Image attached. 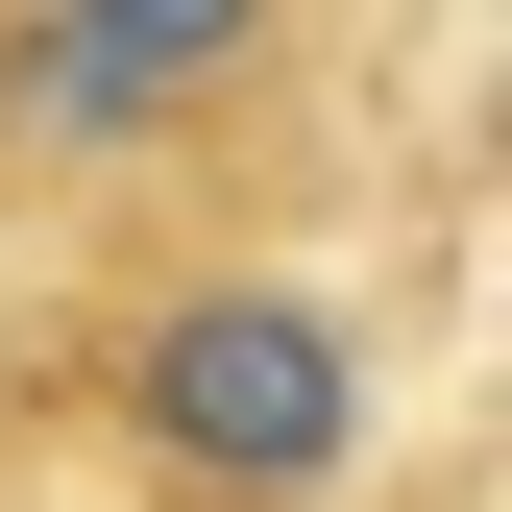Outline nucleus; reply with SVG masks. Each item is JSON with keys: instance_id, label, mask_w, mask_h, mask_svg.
I'll return each mask as SVG.
<instances>
[{"instance_id": "2", "label": "nucleus", "mask_w": 512, "mask_h": 512, "mask_svg": "<svg viewBox=\"0 0 512 512\" xmlns=\"http://www.w3.org/2000/svg\"><path fill=\"white\" fill-rule=\"evenodd\" d=\"M269 25L293 0H25V98L49 122H171V98H220Z\"/></svg>"}, {"instance_id": "1", "label": "nucleus", "mask_w": 512, "mask_h": 512, "mask_svg": "<svg viewBox=\"0 0 512 512\" xmlns=\"http://www.w3.org/2000/svg\"><path fill=\"white\" fill-rule=\"evenodd\" d=\"M122 415H147V464H171V488L293 512V488H342V464H366V342H342L317 293H196V317H147Z\"/></svg>"}]
</instances>
